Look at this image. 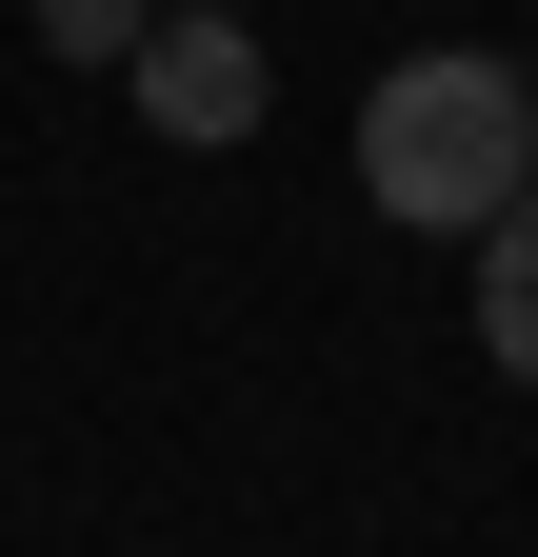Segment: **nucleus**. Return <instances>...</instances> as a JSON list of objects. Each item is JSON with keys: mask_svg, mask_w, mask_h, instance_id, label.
Segmentation results:
<instances>
[{"mask_svg": "<svg viewBox=\"0 0 538 557\" xmlns=\"http://www.w3.org/2000/svg\"><path fill=\"white\" fill-rule=\"evenodd\" d=\"M518 180H538V100H518V60L419 40V60L359 100V199H379L399 239H479Z\"/></svg>", "mask_w": 538, "mask_h": 557, "instance_id": "f257e3e1", "label": "nucleus"}, {"mask_svg": "<svg viewBox=\"0 0 538 557\" xmlns=\"http://www.w3.org/2000/svg\"><path fill=\"white\" fill-rule=\"evenodd\" d=\"M120 100H140L180 160H240L259 120H280V81H259V21H220V0H160L140 60H120Z\"/></svg>", "mask_w": 538, "mask_h": 557, "instance_id": "f03ea898", "label": "nucleus"}, {"mask_svg": "<svg viewBox=\"0 0 538 557\" xmlns=\"http://www.w3.org/2000/svg\"><path fill=\"white\" fill-rule=\"evenodd\" d=\"M479 359L538 398V180H518L499 220H479Z\"/></svg>", "mask_w": 538, "mask_h": 557, "instance_id": "7ed1b4c3", "label": "nucleus"}, {"mask_svg": "<svg viewBox=\"0 0 538 557\" xmlns=\"http://www.w3.org/2000/svg\"><path fill=\"white\" fill-rule=\"evenodd\" d=\"M140 21H160V0H40V60H100V81H120Z\"/></svg>", "mask_w": 538, "mask_h": 557, "instance_id": "20e7f679", "label": "nucleus"}, {"mask_svg": "<svg viewBox=\"0 0 538 557\" xmlns=\"http://www.w3.org/2000/svg\"><path fill=\"white\" fill-rule=\"evenodd\" d=\"M518 100H538V40H518Z\"/></svg>", "mask_w": 538, "mask_h": 557, "instance_id": "39448f33", "label": "nucleus"}, {"mask_svg": "<svg viewBox=\"0 0 538 557\" xmlns=\"http://www.w3.org/2000/svg\"><path fill=\"white\" fill-rule=\"evenodd\" d=\"M220 21H240V0H220Z\"/></svg>", "mask_w": 538, "mask_h": 557, "instance_id": "423d86ee", "label": "nucleus"}]
</instances>
